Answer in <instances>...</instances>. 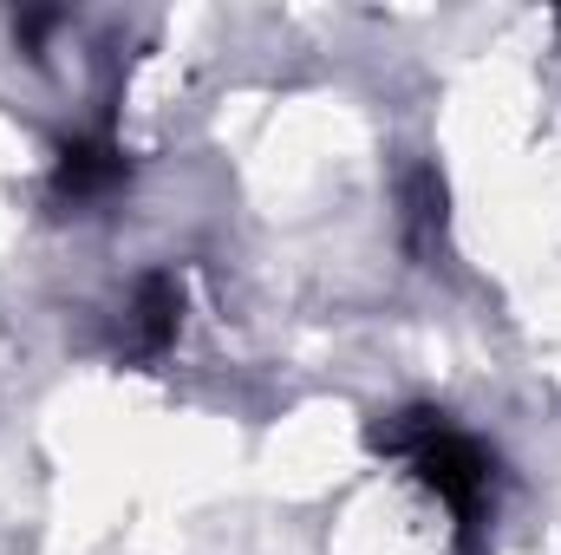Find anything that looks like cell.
Instances as JSON below:
<instances>
[{"mask_svg":"<svg viewBox=\"0 0 561 555\" xmlns=\"http://www.w3.org/2000/svg\"><path fill=\"white\" fill-rule=\"evenodd\" d=\"M379 444H386V451H405V457L419 464L424 484L457 510V523H463V530H477V510H483V490H490V457H483L463 431H450L444 418L419 412L412 424L379 431Z\"/></svg>","mask_w":561,"mask_h":555,"instance_id":"cell-1","label":"cell"},{"mask_svg":"<svg viewBox=\"0 0 561 555\" xmlns=\"http://www.w3.org/2000/svg\"><path fill=\"white\" fill-rule=\"evenodd\" d=\"M118 157L105 150V144H66V157H59V196H72V203H85V196H99L105 183H118Z\"/></svg>","mask_w":561,"mask_h":555,"instance_id":"cell-2","label":"cell"},{"mask_svg":"<svg viewBox=\"0 0 561 555\" xmlns=\"http://www.w3.org/2000/svg\"><path fill=\"white\" fill-rule=\"evenodd\" d=\"M170 333H176V281L150 275L138 287V353H157Z\"/></svg>","mask_w":561,"mask_h":555,"instance_id":"cell-3","label":"cell"}]
</instances>
